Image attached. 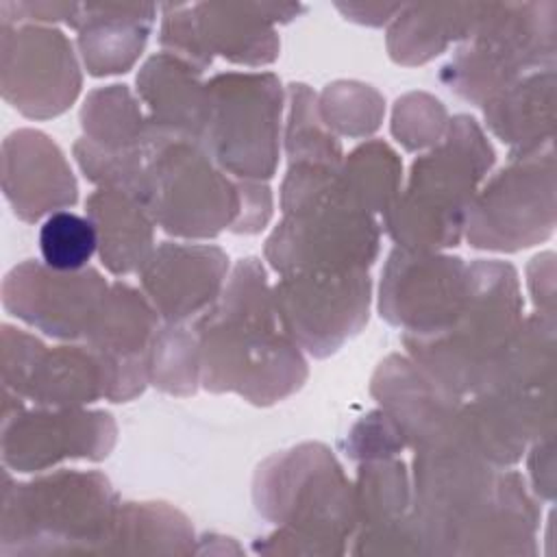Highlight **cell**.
<instances>
[{
  "mask_svg": "<svg viewBox=\"0 0 557 557\" xmlns=\"http://www.w3.org/2000/svg\"><path fill=\"white\" fill-rule=\"evenodd\" d=\"M7 283L35 292V296L4 292V305L13 309L15 315L59 337H74L83 331L87 333L107 289L94 270L46 272L37 265H22Z\"/></svg>",
  "mask_w": 557,
  "mask_h": 557,
  "instance_id": "3",
  "label": "cell"
},
{
  "mask_svg": "<svg viewBox=\"0 0 557 557\" xmlns=\"http://www.w3.org/2000/svg\"><path fill=\"white\" fill-rule=\"evenodd\" d=\"M94 416H46L35 413L15 422L13 433L4 431V457L20 470H33L48 466L65 455H89V448H104L85 437V424ZM107 450V448H104Z\"/></svg>",
  "mask_w": 557,
  "mask_h": 557,
  "instance_id": "6",
  "label": "cell"
},
{
  "mask_svg": "<svg viewBox=\"0 0 557 557\" xmlns=\"http://www.w3.org/2000/svg\"><path fill=\"white\" fill-rule=\"evenodd\" d=\"M468 289L470 272L459 259L396 252L381 285V311L416 337H424L455 320Z\"/></svg>",
  "mask_w": 557,
  "mask_h": 557,
  "instance_id": "2",
  "label": "cell"
},
{
  "mask_svg": "<svg viewBox=\"0 0 557 557\" xmlns=\"http://www.w3.org/2000/svg\"><path fill=\"white\" fill-rule=\"evenodd\" d=\"M276 305L289 333L324 355L363 322L368 276L359 270L298 272L276 287Z\"/></svg>",
  "mask_w": 557,
  "mask_h": 557,
  "instance_id": "1",
  "label": "cell"
},
{
  "mask_svg": "<svg viewBox=\"0 0 557 557\" xmlns=\"http://www.w3.org/2000/svg\"><path fill=\"white\" fill-rule=\"evenodd\" d=\"M150 270L178 276H144V283L168 318H183L211 300L224 272V257L213 248L165 246Z\"/></svg>",
  "mask_w": 557,
  "mask_h": 557,
  "instance_id": "5",
  "label": "cell"
},
{
  "mask_svg": "<svg viewBox=\"0 0 557 557\" xmlns=\"http://www.w3.org/2000/svg\"><path fill=\"white\" fill-rule=\"evenodd\" d=\"M139 209L126 194L120 196L115 189H102L89 198L91 222L102 242L100 255L113 272L137 268L150 246V228Z\"/></svg>",
  "mask_w": 557,
  "mask_h": 557,
  "instance_id": "7",
  "label": "cell"
},
{
  "mask_svg": "<svg viewBox=\"0 0 557 557\" xmlns=\"http://www.w3.org/2000/svg\"><path fill=\"white\" fill-rule=\"evenodd\" d=\"M98 248V231L91 218L74 211H57L39 228V250L48 268L78 272Z\"/></svg>",
  "mask_w": 557,
  "mask_h": 557,
  "instance_id": "8",
  "label": "cell"
},
{
  "mask_svg": "<svg viewBox=\"0 0 557 557\" xmlns=\"http://www.w3.org/2000/svg\"><path fill=\"white\" fill-rule=\"evenodd\" d=\"M50 81L74 98L78 76L65 37L59 30L46 28H22L15 35L4 33V91L15 107L28 113L35 85H46L54 113L61 111L63 104L48 87Z\"/></svg>",
  "mask_w": 557,
  "mask_h": 557,
  "instance_id": "4",
  "label": "cell"
},
{
  "mask_svg": "<svg viewBox=\"0 0 557 557\" xmlns=\"http://www.w3.org/2000/svg\"><path fill=\"white\" fill-rule=\"evenodd\" d=\"M57 159H61L59 150L46 141V137L41 135L39 139V148H37V159H35V165L46 170L48 165H52ZM15 170L20 172H28L33 174V163L30 159H15ZM35 183L37 187H48L50 183L61 187V189H67V191H74L76 194V185H74V178L67 176V178H46V176H37L35 174ZM33 176H26V174H17L15 176V191L9 194V198L15 202V211H20L24 218H30L33 213V198H35V191H33Z\"/></svg>",
  "mask_w": 557,
  "mask_h": 557,
  "instance_id": "9",
  "label": "cell"
}]
</instances>
